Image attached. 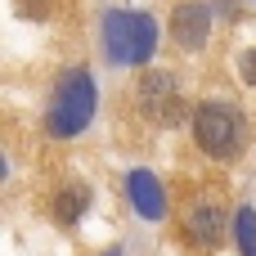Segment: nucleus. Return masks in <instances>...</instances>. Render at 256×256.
Listing matches in <instances>:
<instances>
[{
    "label": "nucleus",
    "mask_w": 256,
    "mask_h": 256,
    "mask_svg": "<svg viewBox=\"0 0 256 256\" xmlns=\"http://www.w3.org/2000/svg\"><path fill=\"white\" fill-rule=\"evenodd\" d=\"M99 50L112 68H144L158 50V22L135 9H108L99 18Z\"/></svg>",
    "instance_id": "nucleus-1"
},
{
    "label": "nucleus",
    "mask_w": 256,
    "mask_h": 256,
    "mask_svg": "<svg viewBox=\"0 0 256 256\" xmlns=\"http://www.w3.org/2000/svg\"><path fill=\"white\" fill-rule=\"evenodd\" d=\"M94 104H99L94 76H90L86 68L63 72V81H58V90H54V99H50V112H45V130H50L54 140L81 135V130L90 126V117H94Z\"/></svg>",
    "instance_id": "nucleus-2"
},
{
    "label": "nucleus",
    "mask_w": 256,
    "mask_h": 256,
    "mask_svg": "<svg viewBox=\"0 0 256 256\" xmlns=\"http://www.w3.org/2000/svg\"><path fill=\"white\" fill-rule=\"evenodd\" d=\"M194 140H198V148H202L207 158L230 162V158L243 153V144H248V126H243V117H238L230 104L207 99V104H198V112H194Z\"/></svg>",
    "instance_id": "nucleus-3"
},
{
    "label": "nucleus",
    "mask_w": 256,
    "mask_h": 256,
    "mask_svg": "<svg viewBox=\"0 0 256 256\" xmlns=\"http://www.w3.org/2000/svg\"><path fill=\"white\" fill-rule=\"evenodd\" d=\"M144 117H153L158 126H171L184 117V99H180V81L171 72H144V81L135 86Z\"/></svg>",
    "instance_id": "nucleus-4"
},
{
    "label": "nucleus",
    "mask_w": 256,
    "mask_h": 256,
    "mask_svg": "<svg viewBox=\"0 0 256 256\" xmlns=\"http://www.w3.org/2000/svg\"><path fill=\"white\" fill-rule=\"evenodd\" d=\"M207 36H212V9L198 0H180L171 9V40L180 50H202Z\"/></svg>",
    "instance_id": "nucleus-5"
},
{
    "label": "nucleus",
    "mask_w": 256,
    "mask_h": 256,
    "mask_svg": "<svg viewBox=\"0 0 256 256\" xmlns=\"http://www.w3.org/2000/svg\"><path fill=\"white\" fill-rule=\"evenodd\" d=\"M126 194H130L135 216H144V220H162V216H166V194H162V184H158L153 171L135 166V171L126 176Z\"/></svg>",
    "instance_id": "nucleus-6"
},
{
    "label": "nucleus",
    "mask_w": 256,
    "mask_h": 256,
    "mask_svg": "<svg viewBox=\"0 0 256 256\" xmlns=\"http://www.w3.org/2000/svg\"><path fill=\"white\" fill-rule=\"evenodd\" d=\"M184 230H189V238H194L198 248H212V243L220 238V207H216V202H194V207L184 212Z\"/></svg>",
    "instance_id": "nucleus-7"
},
{
    "label": "nucleus",
    "mask_w": 256,
    "mask_h": 256,
    "mask_svg": "<svg viewBox=\"0 0 256 256\" xmlns=\"http://www.w3.org/2000/svg\"><path fill=\"white\" fill-rule=\"evenodd\" d=\"M234 238H238V252L243 256H256V212L252 207H238V216H234Z\"/></svg>",
    "instance_id": "nucleus-8"
},
{
    "label": "nucleus",
    "mask_w": 256,
    "mask_h": 256,
    "mask_svg": "<svg viewBox=\"0 0 256 256\" xmlns=\"http://www.w3.org/2000/svg\"><path fill=\"white\" fill-rule=\"evenodd\" d=\"M238 72H243V81H248V86H256V45L238 58Z\"/></svg>",
    "instance_id": "nucleus-9"
}]
</instances>
